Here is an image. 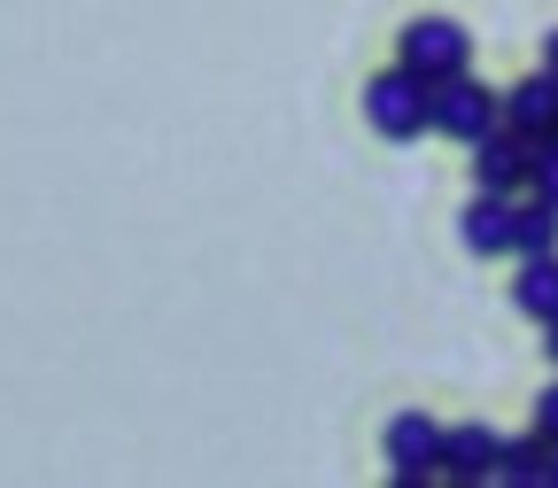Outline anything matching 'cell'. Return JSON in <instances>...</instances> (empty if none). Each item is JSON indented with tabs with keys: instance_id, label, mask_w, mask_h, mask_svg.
Returning a JSON list of instances; mask_svg holds the SVG:
<instances>
[{
	"instance_id": "6da1fadb",
	"label": "cell",
	"mask_w": 558,
	"mask_h": 488,
	"mask_svg": "<svg viewBox=\"0 0 558 488\" xmlns=\"http://www.w3.org/2000/svg\"><path fill=\"white\" fill-rule=\"evenodd\" d=\"M427 124H435L442 139H458V148H473L488 124H505V94H497V86H481L473 70H458V78H435V94H427Z\"/></svg>"
},
{
	"instance_id": "7a4b0ae2",
	"label": "cell",
	"mask_w": 558,
	"mask_h": 488,
	"mask_svg": "<svg viewBox=\"0 0 558 488\" xmlns=\"http://www.w3.org/2000/svg\"><path fill=\"white\" fill-rule=\"evenodd\" d=\"M396 62L418 70L427 86H435V78H458V70H473V32L450 24V16H418V24L396 32Z\"/></svg>"
},
{
	"instance_id": "3957f363",
	"label": "cell",
	"mask_w": 558,
	"mask_h": 488,
	"mask_svg": "<svg viewBox=\"0 0 558 488\" xmlns=\"http://www.w3.org/2000/svg\"><path fill=\"white\" fill-rule=\"evenodd\" d=\"M427 94H435V86L418 78V70L396 62V70H380V78L365 86V124H373L380 139H418V132H435V124H427Z\"/></svg>"
},
{
	"instance_id": "277c9868",
	"label": "cell",
	"mask_w": 558,
	"mask_h": 488,
	"mask_svg": "<svg viewBox=\"0 0 558 488\" xmlns=\"http://www.w3.org/2000/svg\"><path fill=\"white\" fill-rule=\"evenodd\" d=\"M465 156H473V179H481L488 194H527V171H535V139H527V132L488 124Z\"/></svg>"
},
{
	"instance_id": "5b68a950",
	"label": "cell",
	"mask_w": 558,
	"mask_h": 488,
	"mask_svg": "<svg viewBox=\"0 0 558 488\" xmlns=\"http://www.w3.org/2000/svg\"><path fill=\"white\" fill-rule=\"evenodd\" d=\"M388 473H396L403 488H418V480H435V473H442V427H435L427 411L388 418Z\"/></svg>"
},
{
	"instance_id": "8992f818",
	"label": "cell",
	"mask_w": 558,
	"mask_h": 488,
	"mask_svg": "<svg viewBox=\"0 0 558 488\" xmlns=\"http://www.w3.org/2000/svg\"><path fill=\"white\" fill-rule=\"evenodd\" d=\"M505 124L527 132V139H550L558 132V70H535V78L505 86Z\"/></svg>"
},
{
	"instance_id": "52a82bcc",
	"label": "cell",
	"mask_w": 558,
	"mask_h": 488,
	"mask_svg": "<svg viewBox=\"0 0 558 488\" xmlns=\"http://www.w3.org/2000/svg\"><path fill=\"white\" fill-rule=\"evenodd\" d=\"M458 233H465V248L473 256H512V194H473L465 209H458Z\"/></svg>"
},
{
	"instance_id": "ba28073f",
	"label": "cell",
	"mask_w": 558,
	"mask_h": 488,
	"mask_svg": "<svg viewBox=\"0 0 558 488\" xmlns=\"http://www.w3.org/2000/svg\"><path fill=\"white\" fill-rule=\"evenodd\" d=\"M497 442L481 418H465V427H442V480H488L497 473Z\"/></svg>"
},
{
	"instance_id": "9c48e42d",
	"label": "cell",
	"mask_w": 558,
	"mask_h": 488,
	"mask_svg": "<svg viewBox=\"0 0 558 488\" xmlns=\"http://www.w3.org/2000/svg\"><path fill=\"white\" fill-rule=\"evenodd\" d=\"M558 248V202H543L535 186L512 194V256H550Z\"/></svg>"
},
{
	"instance_id": "30bf717a",
	"label": "cell",
	"mask_w": 558,
	"mask_h": 488,
	"mask_svg": "<svg viewBox=\"0 0 558 488\" xmlns=\"http://www.w3.org/2000/svg\"><path fill=\"white\" fill-rule=\"evenodd\" d=\"M512 303L543 326V318H558V248L550 256H520V279H512Z\"/></svg>"
},
{
	"instance_id": "8fae6325",
	"label": "cell",
	"mask_w": 558,
	"mask_h": 488,
	"mask_svg": "<svg viewBox=\"0 0 558 488\" xmlns=\"http://www.w3.org/2000/svg\"><path fill=\"white\" fill-rule=\"evenodd\" d=\"M543 473H550V442H543V435H520V442H497V473H488V480L543 488Z\"/></svg>"
},
{
	"instance_id": "7c38bea8",
	"label": "cell",
	"mask_w": 558,
	"mask_h": 488,
	"mask_svg": "<svg viewBox=\"0 0 558 488\" xmlns=\"http://www.w3.org/2000/svg\"><path fill=\"white\" fill-rule=\"evenodd\" d=\"M527 186H535L543 202H558V132L535 139V171H527Z\"/></svg>"
},
{
	"instance_id": "4fadbf2b",
	"label": "cell",
	"mask_w": 558,
	"mask_h": 488,
	"mask_svg": "<svg viewBox=\"0 0 558 488\" xmlns=\"http://www.w3.org/2000/svg\"><path fill=\"white\" fill-rule=\"evenodd\" d=\"M535 435H543V442H558V380L535 395Z\"/></svg>"
},
{
	"instance_id": "5bb4252c",
	"label": "cell",
	"mask_w": 558,
	"mask_h": 488,
	"mask_svg": "<svg viewBox=\"0 0 558 488\" xmlns=\"http://www.w3.org/2000/svg\"><path fill=\"white\" fill-rule=\"evenodd\" d=\"M543 349H550V365H558V318H543Z\"/></svg>"
},
{
	"instance_id": "9a60e30c",
	"label": "cell",
	"mask_w": 558,
	"mask_h": 488,
	"mask_svg": "<svg viewBox=\"0 0 558 488\" xmlns=\"http://www.w3.org/2000/svg\"><path fill=\"white\" fill-rule=\"evenodd\" d=\"M543 70H558V32H550V39H543Z\"/></svg>"
},
{
	"instance_id": "2e32d148",
	"label": "cell",
	"mask_w": 558,
	"mask_h": 488,
	"mask_svg": "<svg viewBox=\"0 0 558 488\" xmlns=\"http://www.w3.org/2000/svg\"><path fill=\"white\" fill-rule=\"evenodd\" d=\"M543 488H558V442H550V473H543Z\"/></svg>"
}]
</instances>
